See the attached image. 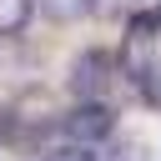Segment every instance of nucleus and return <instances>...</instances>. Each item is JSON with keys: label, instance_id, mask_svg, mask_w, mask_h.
Masks as SVG:
<instances>
[{"label": "nucleus", "instance_id": "nucleus-3", "mask_svg": "<svg viewBox=\"0 0 161 161\" xmlns=\"http://www.w3.org/2000/svg\"><path fill=\"white\" fill-rule=\"evenodd\" d=\"M60 131L75 141V146H91V141H106L111 131H116V111L106 106V101H80L75 111H65L60 116Z\"/></svg>", "mask_w": 161, "mask_h": 161}, {"label": "nucleus", "instance_id": "nucleus-9", "mask_svg": "<svg viewBox=\"0 0 161 161\" xmlns=\"http://www.w3.org/2000/svg\"><path fill=\"white\" fill-rule=\"evenodd\" d=\"M5 136H10V121H5V116H0V146H5Z\"/></svg>", "mask_w": 161, "mask_h": 161}, {"label": "nucleus", "instance_id": "nucleus-10", "mask_svg": "<svg viewBox=\"0 0 161 161\" xmlns=\"http://www.w3.org/2000/svg\"><path fill=\"white\" fill-rule=\"evenodd\" d=\"M156 15H161V10H156Z\"/></svg>", "mask_w": 161, "mask_h": 161}, {"label": "nucleus", "instance_id": "nucleus-1", "mask_svg": "<svg viewBox=\"0 0 161 161\" xmlns=\"http://www.w3.org/2000/svg\"><path fill=\"white\" fill-rule=\"evenodd\" d=\"M156 35H161V15L156 10H131L126 20V40H121V70L141 86V75L151 70V50H156Z\"/></svg>", "mask_w": 161, "mask_h": 161}, {"label": "nucleus", "instance_id": "nucleus-6", "mask_svg": "<svg viewBox=\"0 0 161 161\" xmlns=\"http://www.w3.org/2000/svg\"><path fill=\"white\" fill-rule=\"evenodd\" d=\"M141 96H146V101L161 111V55H156V60H151V70L141 75Z\"/></svg>", "mask_w": 161, "mask_h": 161}, {"label": "nucleus", "instance_id": "nucleus-8", "mask_svg": "<svg viewBox=\"0 0 161 161\" xmlns=\"http://www.w3.org/2000/svg\"><path fill=\"white\" fill-rule=\"evenodd\" d=\"M91 10H96V15H111V10H141V0H96Z\"/></svg>", "mask_w": 161, "mask_h": 161}, {"label": "nucleus", "instance_id": "nucleus-7", "mask_svg": "<svg viewBox=\"0 0 161 161\" xmlns=\"http://www.w3.org/2000/svg\"><path fill=\"white\" fill-rule=\"evenodd\" d=\"M45 161H96V156H91L86 146H60V151H50Z\"/></svg>", "mask_w": 161, "mask_h": 161}, {"label": "nucleus", "instance_id": "nucleus-2", "mask_svg": "<svg viewBox=\"0 0 161 161\" xmlns=\"http://www.w3.org/2000/svg\"><path fill=\"white\" fill-rule=\"evenodd\" d=\"M111 75H116V55L91 45V50H80L75 65H70V91H75L80 101H101L106 86H111Z\"/></svg>", "mask_w": 161, "mask_h": 161}, {"label": "nucleus", "instance_id": "nucleus-5", "mask_svg": "<svg viewBox=\"0 0 161 161\" xmlns=\"http://www.w3.org/2000/svg\"><path fill=\"white\" fill-rule=\"evenodd\" d=\"M40 5H45V15H50V20H80L96 0H40Z\"/></svg>", "mask_w": 161, "mask_h": 161}, {"label": "nucleus", "instance_id": "nucleus-4", "mask_svg": "<svg viewBox=\"0 0 161 161\" xmlns=\"http://www.w3.org/2000/svg\"><path fill=\"white\" fill-rule=\"evenodd\" d=\"M30 10L35 0H0V35H20L30 25Z\"/></svg>", "mask_w": 161, "mask_h": 161}]
</instances>
